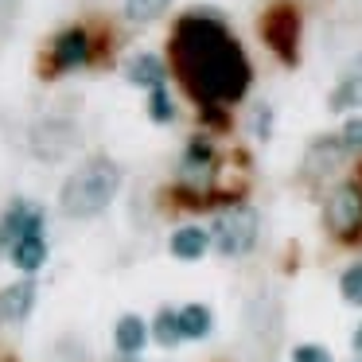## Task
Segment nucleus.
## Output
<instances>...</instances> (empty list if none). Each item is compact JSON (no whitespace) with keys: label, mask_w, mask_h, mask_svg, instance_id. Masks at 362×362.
Listing matches in <instances>:
<instances>
[{"label":"nucleus","mask_w":362,"mask_h":362,"mask_svg":"<svg viewBox=\"0 0 362 362\" xmlns=\"http://www.w3.org/2000/svg\"><path fill=\"white\" fill-rule=\"evenodd\" d=\"M172 66L199 105H238L253 86V66L214 8H191L172 32Z\"/></svg>","instance_id":"f257e3e1"},{"label":"nucleus","mask_w":362,"mask_h":362,"mask_svg":"<svg viewBox=\"0 0 362 362\" xmlns=\"http://www.w3.org/2000/svg\"><path fill=\"white\" fill-rule=\"evenodd\" d=\"M121 191V164L110 156H90L66 175L63 191H59V206L66 218H98L105 206L117 199Z\"/></svg>","instance_id":"f03ea898"},{"label":"nucleus","mask_w":362,"mask_h":362,"mask_svg":"<svg viewBox=\"0 0 362 362\" xmlns=\"http://www.w3.org/2000/svg\"><path fill=\"white\" fill-rule=\"evenodd\" d=\"M261 238V214L245 203H234L211 222V245L222 257H245Z\"/></svg>","instance_id":"7ed1b4c3"},{"label":"nucleus","mask_w":362,"mask_h":362,"mask_svg":"<svg viewBox=\"0 0 362 362\" xmlns=\"http://www.w3.org/2000/svg\"><path fill=\"white\" fill-rule=\"evenodd\" d=\"M214 172H218V148L211 144V136H191L180 156V187L191 195H211Z\"/></svg>","instance_id":"20e7f679"},{"label":"nucleus","mask_w":362,"mask_h":362,"mask_svg":"<svg viewBox=\"0 0 362 362\" xmlns=\"http://www.w3.org/2000/svg\"><path fill=\"white\" fill-rule=\"evenodd\" d=\"M261 40L269 43V51H273L281 63H296V51H300V16L292 4H273V8L261 16Z\"/></svg>","instance_id":"39448f33"},{"label":"nucleus","mask_w":362,"mask_h":362,"mask_svg":"<svg viewBox=\"0 0 362 362\" xmlns=\"http://www.w3.org/2000/svg\"><path fill=\"white\" fill-rule=\"evenodd\" d=\"M323 222L335 238H354L362 234V187L354 180L339 183L323 203Z\"/></svg>","instance_id":"423d86ee"},{"label":"nucleus","mask_w":362,"mask_h":362,"mask_svg":"<svg viewBox=\"0 0 362 362\" xmlns=\"http://www.w3.org/2000/svg\"><path fill=\"white\" fill-rule=\"evenodd\" d=\"M346 156V148H343V141H339V133L335 136H315L312 141V148L304 152V164H300V175H304L308 183H323L331 172L339 168V160Z\"/></svg>","instance_id":"0eeeda50"},{"label":"nucleus","mask_w":362,"mask_h":362,"mask_svg":"<svg viewBox=\"0 0 362 362\" xmlns=\"http://www.w3.org/2000/svg\"><path fill=\"white\" fill-rule=\"evenodd\" d=\"M86 63H90V32L86 28H66V32H59L55 43H51V66L63 74V71H78Z\"/></svg>","instance_id":"6e6552de"},{"label":"nucleus","mask_w":362,"mask_h":362,"mask_svg":"<svg viewBox=\"0 0 362 362\" xmlns=\"http://www.w3.org/2000/svg\"><path fill=\"white\" fill-rule=\"evenodd\" d=\"M74 144V125L63 117H47L32 129V148L40 160H59L66 156V148Z\"/></svg>","instance_id":"1a4fd4ad"},{"label":"nucleus","mask_w":362,"mask_h":362,"mask_svg":"<svg viewBox=\"0 0 362 362\" xmlns=\"http://www.w3.org/2000/svg\"><path fill=\"white\" fill-rule=\"evenodd\" d=\"M331 113H358L362 110V55L343 71V78L335 82V90L327 94Z\"/></svg>","instance_id":"9d476101"},{"label":"nucleus","mask_w":362,"mask_h":362,"mask_svg":"<svg viewBox=\"0 0 362 362\" xmlns=\"http://www.w3.org/2000/svg\"><path fill=\"white\" fill-rule=\"evenodd\" d=\"M35 288L40 284L32 276H24V281L8 284V288L0 292V323H24L35 308Z\"/></svg>","instance_id":"9b49d317"},{"label":"nucleus","mask_w":362,"mask_h":362,"mask_svg":"<svg viewBox=\"0 0 362 362\" xmlns=\"http://www.w3.org/2000/svg\"><path fill=\"white\" fill-rule=\"evenodd\" d=\"M125 78L141 90H152V86H164L168 82V63L152 51H136L133 59L125 63Z\"/></svg>","instance_id":"f8f14e48"},{"label":"nucleus","mask_w":362,"mask_h":362,"mask_svg":"<svg viewBox=\"0 0 362 362\" xmlns=\"http://www.w3.org/2000/svg\"><path fill=\"white\" fill-rule=\"evenodd\" d=\"M168 250H172V257H180V261H199L206 250H211V230H203V226H180L172 234V242H168Z\"/></svg>","instance_id":"ddd939ff"},{"label":"nucleus","mask_w":362,"mask_h":362,"mask_svg":"<svg viewBox=\"0 0 362 362\" xmlns=\"http://www.w3.org/2000/svg\"><path fill=\"white\" fill-rule=\"evenodd\" d=\"M8 257H12V265H16V269L35 273V269H43V261H47V238H43V234L16 238V242L8 245Z\"/></svg>","instance_id":"4468645a"},{"label":"nucleus","mask_w":362,"mask_h":362,"mask_svg":"<svg viewBox=\"0 0 362 362\" xmlns=\"http://www.w3.org/2000/svg\"><path fill=\"white\" fill-rule=\"evenodd\" d=\"M148 323L141 320V315H121L117 327H113V343H117L121 354H141L144 343H148Z\"/></svg>","instance_id":"2eb2a0df"},{"label":"nucleus","mask_w":362,"mask_h":362,"mask_svg":"<svg viewBox=\"0 0 362 362\" xmlns=\"http://www.w3.org/2000/svg\"><path fill=\"white\" fill-rule=\"evenodd\" d=\"M180 327H183V339H206L214 327V315L206 304H183L180 308Z\"/></svg>","instance_id":"dca6fc26"},{"label":"nucleus","mask_w":362,"mask_h":362,"mask_svg":"<svg viewBox=\"0 0 362 362\" xmlns=\"http://www.w3.org/2000/svg\"><path fill=\"white\" fill-rule=\"evenodd\" d=\"M168 8H172V0H125V20L144 28V24H156Z\"/></svg>","instance_id":"f3484780"},{"label":"nucleus","mask_w":362,"mask_h":362,"mask_svg":"<svg viewBox=\"0 0 362 362\" xmlns=\"http://www.w3.org/2000/svg\"><path fill=\"white\" fill-rule=\"evenodd\" d=\"M152 339H156L160 346H175L183 343V327H180V312H172V308H164V312L152 320Z\"/></svg>","instance_id":"a211bd4d"},{"label":"nucleus","mask_w":362,"mask_h":362,"mask_svg":"<svg viewBox=\"0 0 362 362\" xmlns=\"http://www.w3.org/2000/svg\"><path fill=\"white\" fill-rule=\"evenodd\" d=\"M148 117L156 121V125H172L175 121V98H172V90H168V82L148 90Z\"/></svg>","instance_id":"6ab92c4d"},{"label":"nucleus","mask_w":362,"mask_h":362,"mask_svg":"<svg viewBox=\"0 0 362 362\" xmlns=\"http://www.w3.org/2000/svg\"><path fill=\"white\" fill-rule=\"evenodd\" d=\"M339 292H343L346 304L362 308V261H354L351 269H343V276H339Z\"/></svg>","instance_id":"aec40b11"},{"label":"nucleus","mask_w":362,"mask_h":362,"mask_svg":"<svg viewBox=\"0 0 362 362\" xmlns=\"http://www.w3.org/2000/svg\"><path fill=\"white\" fill-rule=\"evenodd\" d=\"M245 129H250L257 141H269V136H273V105H269V102H257V105H253Z\"/></svg>","instance_id":"412c9836"},{"label":"nucleus","mask_w":362,"mask_h":362,"mask_svg":"<svg viewBox=\"0 0 362 362\" xmlns=\"http://www.w3.org/2000/svg\"><path fill=\"white\" fill-rule=\"evenodd\" d=\"M339 141H343L346 156H358V152H362V113H351V117L343 121V129H339Z\"/></svg>","instance_id":"4be33fe9"},{"label":"nucleus","mask_w":362,"mask_h":362,"mask_svg":"<svg viewBox=\"0 0 362 362\" xmlns=\"http://www.w3.org/2000/svg\"><path fill=\"white\" fill-rule=\"evenodd\" d=\"M292 362H331V351L320 343H300L296 351H292Z\"/></svg>","instance_id":"5701e85b"},{"label":"nucleus","mask_w":362,"mask_h":362,"mask_svg":"<svg viewBox=\"0 0 362 362\" xmlns=\"http://www.w3.org/2000/svg\"><path fill=\"white\" fill-rule=\"evenodd\" d=\"M351 343H354V351L362 354V323H358V331H354V339H351Z\"/></svg>","instance_id":"b1692460"},{"label":"nucleus","mask_w":362,"mask_h":362,"mask_svg":"<svg viewBox=\"0 0 362 362\" xmlns=\"http://www.w3.org/2000/svg\"><path fill=\"white\" fill-rule=\"evenodd\" d=\"M110 362H136V354H117V358H110Z\"/></svg>","instance_id":"393cba45"},{"label":"nucleus","mask_w":362,"mask_h":362,"mask_svg":"<svg viewBox=\"0 0 362 362\" xmlns=\"http://www.w3.org/2000/svg\"><path fill=\"white\" fill-rule=\"evenodd\" d=\"M354 362H362V358H354Z\"/></svg>","instance_id":"a878e982"}]
</instances>
